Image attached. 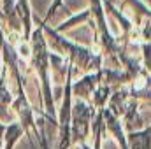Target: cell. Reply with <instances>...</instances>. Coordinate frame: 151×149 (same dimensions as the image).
<instances>
[{
  "instance_id": "obj_1",
  "label": "cell",
  "mask_w": 151,
  "mask_h": 149,
  "mask_svg": "<svg viewBox=\"0 0 151 149\" xmlns=\"http://www.w3.org/2000/svg\"><path fill=\"white\" fill-rule=\"evenodd\" d=\"M19 53H21V56H28V47L27 46H19Z\"/></svg>"
}]
</instances>
